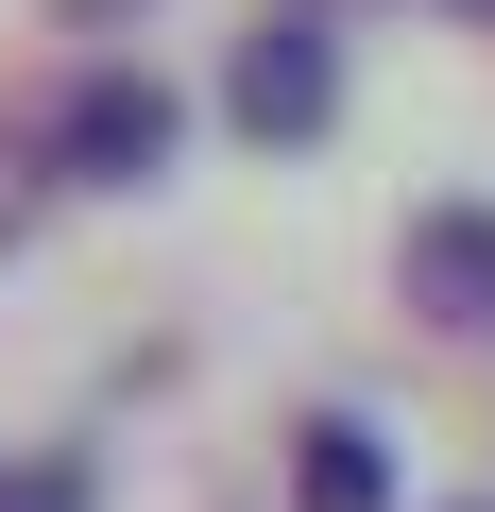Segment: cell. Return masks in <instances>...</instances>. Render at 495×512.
Here are the masks:
<instances>
[{
  "instance_id": "obj_1",
  "label": "cell",
  "mask_w": 495,
  "mask_h": 512,
  "mask_svg": "<svg viewBox=\"0 0 495 512\" xmlns=\"http://www.w3.org/2000/svg\"><path fill=\"white\" fill-rule=\"evenodd\" d=\"M222 103H239V137H325V103H342V35H325V18H257Z\"/></svg>"
},
{
  "instance_id": "obj_2",
  "label": "cell",
  "mask_w": 495,
  "mask_h": 512,
  "mask_svg": "<svg viewBox=\"0 0 495 512\" xmlns=\"http://www.w3.org/2000/svg\"><path fill=\"white\" fill-rule=\"evenodd\" d=\"M410 291H427V325H495V205H427L410 222Z\"/></svg>"
},
{
  "instance_id": "obj_3",
  "label": "cell",
  "mask_w": 495,
  "mask_h": 512,
  "mask_svg": "<svg viewBox=\"0 0 495 512\" xmlns=\"http://www.w3.org/2000/svg\"><path fill=\"white\" fill-rule=\"evenodd\" d=\"M69 154H86L103 188H137V171L171 154V86H137V69H103V86L69 103Z\"/></svg>"
},
{
  "instance_id": "obj_4",
  "label": "cell",
  "mask_w": 495,
  "mask_h": 512,
  "mask_svg": "<svg viewBox=\"0 0 495 512\" xmlns=\"http://www.w3.org/2000/svg\"><path fill=\"white\" fill-rule=\"evenodd\" d=\"M291 495H308V512H393V444H376L359 410H325L308 461H291Z\"/></svg>"
},
{
  "instance_id": "obj_5",
  "label": "cell",
  "mask_w": 495,
  "mask_h": 512,
  "mask_svg": "<svg viewBox=\"0 0 495 512\" xmlns=\"http://www.w3.org/2000/svg\"><path fill=\"white\" fill-rule=\"evenodd\" d=\"M69 18H120V0H69Z\"/></svg>"
},
{
  "instance_id": "obj_6",
  "label": "cell",
  "mask_w": 495,
  "mask_h": 512,
  "mask_svg": "<svg viewBox=\"0 0 495 512\" xmlns=\"http://www.w3.org/2000/svg\"><path fill=\"white\" fill-rule=\"evenodd\" d=\"M478 18H495V0H478Z\"/></svg>"
}]
</instances>
